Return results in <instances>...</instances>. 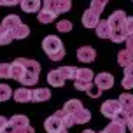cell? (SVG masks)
<instances>
[{
  "instance_id": "d6986e66",
  "label": "cell",
  "mask_w": 133,
  "mask_h": 133,
  "mask_svg": "<svg viewBox=\"0 0 133 133\" xmlns=\"http://www.w3.org/2000/svg\"><path fill=\"white\" fill-rule=\"evenodd\" d=\"M117 63H119L123 68H128V66L133 63V53L128 51V49L119 51V54H117Z\"/></svg>"
},
{
  "instance_id": "ba28073f",
  "label": "cell",
  "mask_w": 133,
  "mask_h": 133,
  "mask_svg": "<svg viewBox=\"0 0 133 133\" xmlns=\"http://www.w3.org/2000/svg\"><path fill=\"white\" fill-rule=\"evenodd\" d=\"M44 128L47 133H68V128H65V124L61 123L56 116H51L44 121Z\"/></svg>"
},
{
  "instance_id": "cb8c5ba5",
  "label": "cell",
  "mask_w": 133,
  "mask_h": 133,
  "mask_svg": "<svg viewBox=\"0 0 133 133\" xmlns=\"http://www.w3.org/2000/svg\"><path fill=\"white\" fill-rule=\"evenodd\" d=\"M121 86L124 88V89H131V88H133V63L124 70V77H123Z\"/></svg>"
},
{
  "instance_id": "d4e9b609",
  "label": "cell",
  "mask_w": 133,
  "mask_h": 133,
  "mask_svg": "<svg viewBox=\"0 0 133 133\" xmlns=\"http://www.w3.org/2000/svg\"><path fill=\"white\" fill-rule=\"evenodd\" d=\"M11 35H12V39H26L28 35H30V28L23 23V25H19L14 32H11Z\"/></svg>"
},
{
  "instance_id": "277c9868",
  "label": "cell",
  "mask_w": 133,
  "mask_h": 133,
  "mask_svg": "<svg viewBox=\"0 0 133 133\" xmlns=\"http://www.w3.org/2000/svg\"><path fill=\"white\" fill-rule=\"evenodd\" d=\"M74 82H75L74 86H75L77 91H88L95 82L93 70H89V68H79V70H77V77H75Z\"/></svg>"
},
{
  "instance_id": "b9f144b4",
  "label": "cell",
  "mask_w": 133,
  "mask_h": 133,
  "mask_svg": "<svg viewBox=\"0 0 133 133\" xmlns=\"http://www.w3.org/2000/svg\"><path fill=\"white\" fill-rule=\"evenodd\" d=\"M82 133H96V131H93V130H84Z\"/></svg>"
},
{
  "instance_id": "5bb4252c",
  "label": "cell",
  "mask_w": 133,
  "mask_h": 133,
  "mask_svg": "<svg viewBox=\"0 0 133 133\" xmlns=\"http://www.w3.org/2000/svg\"><path fill=\"white\" fill-rule=\"evenodd\" d=\"M19 5L25 12H35V14H39L40 9H42V4L39 0H21Z\"/></svg>"
},
{
  "instance_id": "4316f807",
  "label": "cell",
  "mask_w": 133,
  "mask_h": 133,
  "mask_svg": "<svg viewBox=\"0 0 133 133\" xmlns=\"http://www.w3.org/2000/svg\"><path fill=\"white\" fill-rule=\"evenodd\" d=\"M74 119H75V124H86V123H89V119H91V112H89L88 109H82Z\"/></svg>"
},
{
  "instance_id": "30bf717a",
  "label": "cell",
  "mask_w": 133,
  "mask_h": 133,
  "mask_svg": "<svg viewBox=\"0 0 133 133\" xmlns=\"http://www.w3.org/2000/svg\"><path fill=\"white\" fill-rule=\"evenodd\" d=\"M96 58V51L91 46H82L77 49V60H81L82 63H91Z\"/></svg>"
},
{
  "instance_id": "8992f818",
  "label": "cell",
  "mask_w": 133,
  "mask_h": 133,
  "mask_svg": "<svg viewBox=\"0 0 133 133\" xmlns=\"http://www.w3.org/2000/svg\"><path fill=\"white\" fill-rule=\"evenodd\" d=\"M102 114L105 116V117H109V119H114L117 114L123 110V107H121V103H119V100H107L105 103L102 105Z\"/></svg>"
},
{
  "instance_id": "d6a6232c",
  "label": "cell",
  "mask_w": 133,
  "mask_h": 133,
  "mask_svg": "<svg viewBox=\"0 0 133 133\" xmlns=\"http://www.w3.org/2000/svg\"><path fill=\"white\" fill-rule=\"evenodd\" d=\"M0 79H11V63H0Z\"/></svg>"
},
{
  "instance_id": "44dd1931",
  "label": "cell",
  "mask_w": 133,
  "mask_h": 133,
  "mask_svg": "<svg viewBox=\"0 0 133 133\" xmlns=\"http://www.w3.org/2000/svg\"><path fill=\"white\" fill-rule=\"evenodd\" d=\"M95 32L100 39H110V26H109V21L107 19H100L98 26L95 28Z\"/></svg>"
},
{
  "instance_id": "9a60e30c",
  "label": "cell",
  "mask_w": 133,
  "mask_h": 133,
  "mask_svg": "<svg viewBox=\"0 0 133 133\" xmlns=\"http://www.w3.org/2000/svg\"><path fill=\"white\" fill-rule=\"evenodd\" d=\"M14 100L18 103H28L32 102V89L30 88H19L14 91Z\"/></svg>"
},
{
  "instance_id": "f546056e",
  "label": "cell",
  "mask_w": 133,
  "mask_h": 133,
  "mask_svg": "<svg viewBox=\"0 0 133 133\" xmlns=\"http://www.w3.org/2000/svg\"><path fill=\"white\" fill-rule=\"evenodd\" d=\"M126 131V126H123V124H116V123H110L109 126L103 128V131L102 133H124Z\"/></svg>"
},
{
  "instance_id": "4fadbf2b",
  "label": "cell",
  "mask_w": 133,
  "mask_h": 133,
  "mask_svg": "<svg viewBox=\"0 0 133 133\" xmlns=\"http://www.w3.org/2000/svg\"><path fill=\"white\" fill-rule=\"evenodd\" d=\"M19 25H23V23H21L19 16H16V14H9V16H5L4 21H2V26L5 28L7 32H14Z\"/></svg>"
},
{
  "instance_id": "ac0fdd59",
  "label": "cell",
  "mask_w": 133,
  "mask_h": 133,
  "mask_svg": "<svg viewBox=\"0 0 133 133\" xmlns=\"http://www.w3.org/2000/svg\"><path fill=\"white\" fill-rule=\"evenodd\" d=\"M63 109H65V110L70 114V116H74V117H75V116H77V114H79L81 110L84 109V107H82V102H81V100L75 98V100H68Z\"/></svg>"
},
{
  "instance_id": "83f0119b",
  "label": "cell",
  "mask_w": 133,
  "mask_h": 133,
  "mask_svg": "<svg viewBox=\"0 0 133 133\" xmlns=\"http://www.w3.org/2000/svg\"><path fill=\"white\" fill-rule=\"evenodd\" d=\"M105 5H107V0H93L91 5H89V11H93L95 14H98V16H100V14L103 12Z\"/></svg>"
},
{
  "instance_id": "6da1fadb",
  "label": "cell",
  "mask_w": 133,
  "mask_h": 133,
  "mask_svg": "<svg viewBox=\"0 0 133 133\" xmlns=\"http://www.w3.org/2000/svg\"><path fill=\"white\" fill-rule=\"evenodd\" d=\"M109 26H110V40L116 44H124L126 40V32H124V21H126V14L124 11H116L110 14L109 18Z\"/></svg>"
},
{
  "instance_id": "ffe728a7",
  "label": "cell",
  "mask_w": 133,
  "mask_h": 133,
  "mask_svg": "<svg viewBox=\"0 0 133 133\" xmlns=\"http://www.w3.org/2000/svg\"><path fill=\"white\" fill-rule=\"evenodd\" d=\"M51 98V91L47 88H37L32 91V102H46Z\"/></svg>"
},
{
  "instance_id": "8d00e7d4",
  "label": "cell",
  "mask_w": 133,
  "mask_h": 133,
  "mask_svg": "<svg viewBox=\"0 0 133 133\" xmlns=\"http://www.w3.org/2000/svg\"><path fill=\"white\" fill-rule=\"evenodd\" d=\"M124 46H126L128 51H131V53H133V35L126 37V40H124Z\"/></svg>"
},
{
  "instance_id": "1f68e13d",
  "label": "cell",
  "mask_w": 133,
  "mask_h": 133,
  "mask_svg": "<svg viewBox=\"0 0 133 133\" xmlns=\"http://www.w3.org/2000/svg\"><path fill=\"white\" fill-rule=\"evenodd\" d=\"M128 119H130V112H126V110H121L116 117L112 119V123H116V124H123V126H126L128 124Z\"/></svg>"
},
{
  "instance_id": "2e32d148",
  "label": "cell",
  "mask_w": 133,
  "mask_h": 133,
  "mask_svg": "<svg viewBox=\"0 0 133 133\" xmlns=\"http://www.w3.org/2000/svg\"><path fill=\"white\" fill-rule=\"evenodd\" d=\"M63 82H65V79H63V75H61L60 68H54V70L49 72V75H47V84H51V86H54V88H61Z\"/></svg>"
},
{
  "instance_id": "836d02e7",
  "label": "cell",
  "mask_w": 133,
  "mask_h": 133,
  "mask_svg": "<svg viewBox=\"0 0 133 133\" xmlns=\"http://www.w3.org/2000/svg\"><path fill=\"white\" fill-rule=\"evenodd\" d=\"M56 30H58V32H63V33L70 32V30H72V21H68V19L60 21V23L56 25Z\"/></svg>"
},
{
  "instance_id": "3957f363",
  "label": "cell",
  "mask_w": 133,
  "mask_h": 133,
  "mask_svg": "<svg viewBox=\"0 0 133 133\" xmlns=\"http://www.w3.org/2000/svg\"><path fill=\"white\" fill-rule=\"evenodd\" d=\"M40 77V63L35 60H26L25 58V75L21 79V84L25 86H33L39 82Z\"/></svg>"
},
{
  "instance_id": "8fae6325",
  "label": "cell",
  "mask_w": 133,
  "mask_h": 133,
  "mask_svg": "<svg viewBox=\"0 0 133 133\" xmlns=\"http://www.w3.org/2000/svg\"><path fill=\"white\" fill-rule=\"evenodd\" d=\"M95 84H96L102 91H103V89H110V88L114 86V77L110 74L102 72V74H98V75H95Z\"/></svg>"
},
{
  "instance_id": "7a4b0ae2",
  "label": "cell",
  "mask_w": 133,
  "mask_h": 133,
  "mask_svg": "<svg viewBox=\"0 0 133 133\" xmlns=\"http://www.w3.org/2000/svg\"><path fill=\"white\" fill-rule=\"evenodd\" d=\"M42 49L47 54V58L53 61H60L65 58V47L61 44V40L56 35H47L42 40Z\"/></svg>"
},
{
  "instance_id": "e0dca14e",
  "label": "cell",
  "mask_w": 133,
  "mask_h": 133,
  "mask_svg": "<svg viewBox=\"0 0 133 133\" xmlns=\"http://www.w3.org/2000/svg\"><path fill=\"white\" fill-rule=\"evenodd\" d=\"M56 16H58V14L53 12L51 9H46V7H42V9H40V12L37 14V19H39L42 25H49V23H53V21L56 19Z\"/></svg>"
},
{
  "instance_id": "603a6c76",
  "label": "cell",
  "mask_w": 133,
  "mask_h": 133,
  "mask_svg": "<svg viewBox=\"0 0 133 133\" xmlns=\"http://www.w3.org/2000/svg\"><path fill=\"white\" fill-rule=\"evenodd\" d=\"M119 103H121V107H123V110L131 112V110H133V95L123 93V95L119 96Z\"/></svg>"
},
{
  "instance_id": "484cf974",
  "label": "cell",
  "mask_w": 133,
  "mask_h": 133,
  "mask_svg": "<svg viewBox=\"0 0 133 133\" xmlns=\"http://www.w3.org/2000/svg\"><path fill=\"white\" fill-rule=\"evenodd\" d=\"M77 70H79V68H75V66H61L60 68V72H61V75H63L65 81H68V79L75 81V77H77Z\"/></svg>"
},
{
  "instance_id": "7402d4cb",
  "label": "cell",
  "mask_w": 133,
  "mask_h": 133,
  "mask_svg": "<svg viewBox=\"0 0 133 133\" xmlns=\"http://www.w3.org/2000/svg\"><path fill=\"white\" fill-rule=\"evenodd\" d=\"M54 116H56V117H58V119H60L61 123L65 124V128H70V126H74V124H75V119H74V116H70V114L66 112L65 109L58 110V112L54 114Z\"/></svg>"
},
{
  "instance_id": "52a82bcc",
  "label": "cell",
  "mask_w": 133,
  "mask_h": 133,
  "mask_svg": "<svg viewBox=\"0 0 133 133\" xmlns=\"http://www.w3.org/2000/svg\"><path fill=\"white\" fill-rule=\"evenodd\" d=\"M42 7H46V9H51L53 12L56 14H61V12H66V11H70V0H46Z\"/></svg>"
},
{
  "instance_id": "ab89813d",
  "label": "cell",
  "mask_w": 133,
  "mask_h": 133,
  "mask_svg": "<svg viewBox=\"0 0 133 133\" xmlns=\"http://www.w3.org/2000/svg\"><path fill=\"white\" fill-rule=\"evenodd\" d=\"M0 5H7V7H14V5H19V2H16V0H11V2H0Z\"/></svg>"
},
{
  "instance_id": "f1b7e54d",
  "label": "cell",
  "mask_w": 133,
  "mask_h": 133,
  "mask_svg": "<svg viewBox=\"0 0 133 133\" xmlns=\"http://www.w3.org/2000/svg\"><path fill=\"white\" fill-rule=\"evenodd\" d=\"M12 35H11V32H7L5 28L0 25V46H7V44H11L12 42Z\"/></svg>"
},
{
  "instance_id": "74e56055",
  "label": "cell",
  "mask_w": 133,
  "mask_h": 133,
  "mask_svg": "<svg viewBox=\"0 0 133 133\" xmlns=\"http://www.w3.org/2000/svg\"><path fill=\"white\" fill-rule=\"evenodd\" d=\"M0 133H16V130H14V126L11 124V123H7L5 126H4V130H2Z\"/></svg>"
},
{
  "instance_id": "4dcf8cb0",
  "label": "cell",
  "mask_w": 133,
  "mask_h": 133,
  "mask_svg": "<svg viewBox=\"0 0 133 133\" xmlns=\"http://www.w3.org/2000/svg\"><path fill=\"white\" fill-rule=\"evenodd\" d=\"M14 95V91L9 88V84H0V102H5Z\"/></svg>"
},
{
  "instance_id": "e575fe53",
  "label": "cell",
  "mask_w": 133,
  "mask_h": 133,
  "mask_svg": "<svg viewBox=\"0 0 133 133\" xmlns=\"http://www.w3.org/2000/svg\"><path fill=\"white\" fill-rule=\"evenodd\" d=\"M124 32H126V37L133 35V16H130V18L126 16V21H124Z\"/></svg>"
},
{
  "instance_id": "60d3db41",
  "label": "cell",
  "mask_w": 133,
  "mask_h": 133,
  "mask_svg": "<svg viewBox=\"0 0 133 133\" xmlns=\"http://www.w3.org/2000/svg\"><path fill=\"white\" fill-rule=\"evenodd\" d=\"M7 123H9V121H7L5 117H4V116H0V131H2V130H4V126H5Z\"/></svg>"
},
{
  "instance_id": "d590c367",
  "label": "cell",
  "mask_w": 133,
  "mask_h": 133,
  "mask_svg": "<svg viewBox=\"0 0 133 133\" xmlns=\"http://www.w3.org/2000/svg\"><path fill=\"white\" fill-rule=\"evenodd\" d=\"M86 93L89 95V98H98L100 95H102V89H100V88H98V86H96V84L93 82V86L89 88V89H88Z\"/></svg>"
},
{
  "instance_id": "7c38bea8",
  "label": "cell",
  "mask_w": 133,
  "mask_h": 133,
  "mask_svg": "<svg viewBox=\"0 0 133 133\" xmlns=\"http://www.w3.org/2000/svg\"><path fill=\"white\" fill-rule=\"evenodd\" d=\"M98 23H100V16H98V14H95L93 11L88 9L86 12L82 14V25H84L86 28H96V26H98Z\"/></svg>"
},
{
  "instance_id": "9c48e42d",
  "label": "cell",
  "mask_w": 133,
  "mask_h": 133,
  "mask_svg": "<svg viewBox=\"0 0 133 133\" xmlns=\"http://www.w3.org/2000/svg\"><path fill=\"white\" fill-rule=\"evenodd\" d=\"M23 75H25V58H16L11 63V79L21 82Z\"/></svg>"
},
{
  "instance_id": "f35d334b",
  "label": "cell",
  "mask_w": 133,
  "mask_h": 133,
  "mask_svg": "<svg viewBox=\"0 0 133 133\" xmlns=\"http://www.w3.org/2000/svg\"><path fill=\"white\" fill-rule=\"evenodd\" d=\"M126 126H128V130L133 133V110L130 112V119H128V124H126Z\"/></svg>"
},
{
  "instance_id": "5b68a950",
  "label": "cell",
  "mask_w": 133,
  "mask_h": 133,
  "mask_svg": "<svg viewBox=\"0 0 133 133\" xmlns=\"http://www.w3.org/2000/svg\"><path fill=\"white\" fill-rule=\"evenodd\" d=\"M9 123L14 126L16 133H35V131H33V128L30 126V121H28L26 116L16 114V116H12V117L9 119Z\"/></svg>"
}]
</instances>
